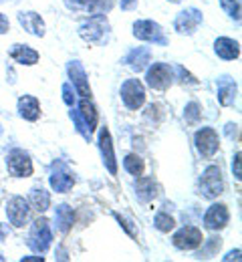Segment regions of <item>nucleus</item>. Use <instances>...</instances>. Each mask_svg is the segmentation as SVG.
<instances>
[{
	"instance_id": "f257e3e1",
	"label": "nucleus",
	"mask_w": 242,
	"mask_h": 262,
	"mask_svg": "<svg viewBox=\"0 0 242 262\" xmlns=\"http://www.w3.org/2000/svg\"><path fill=\"white\" fill-rule=\"evenodd\" d=\"M71 119L75 123V129L79 135H83V139H91L93 131L97 129V121H99V113L95 109V105L91 103V99H81L79 107L73 109L71 107Z\"/></svg>"
},
{
	"instance_id": "f03ea898",
	"label": "nucleus",
	"mask_w": 242,
	"mask_h": 262,
	"mask_svg": "<svg viewBox=\"0 0 242 262\" xmlns=\"http://www.w3.org/2000/svg\"><path fill=\"white\" fill-rule=\"evenodd\" d=\"M175 79V71L168 63H151L145 71V85L156 91H166Z\"/></svg>"
},
{
	"instance_id": "7ed1b4c3",
	"label": "nucleus",
	"mask_w": 242,
	"mask_h": 262,
	"mask_svg": "<svg viewBox=\"0 0 242 262\" xmlns=\"http://www.w3.org/2000/svg\"><path fill=\"white\" fill-rule=\"evenodd\" d=\"M198 188H200V194L206 198V200H216V198L224 192L222 169L218 165H208L206 169L202 171V176H200Z\"/></svg>"
},
{
	"instance_id": "20e7f679",
	"label": "nucleus",
	"mask_w": 242,
	"mask_h": 262,
	"mask_svg": "<svg viewBox=\"0 0 242 262\" xmlns=\"http://www.w3.org/2000/svg\"><path fill=\"white\" fill-rule=\"evenodd\" d=\"M53 244V228L51 222L47 218H36L31 226V234H29V246L38 252L45 254Z\"/></svg>"
},
{
	"instance_id": "39448f33",
	"label": "nucleus",
	"mask_w": 242,
	"mask_h": 262,
	"mask_svg": "<svg viewBox=\"0 0 242 262\" xmlns=\"http://www.w3.org/2000/svg\"><path fill=\"white\" fill-rule=\"evenodd\" d=\"M134 36L149 45H160V47L168 45V36L164 33V29L149 18H141L134 23Z\"/></svg>"
},
{
	"instance_id": "423d86ee",
	"label": "nucleus",
	"mask_w": 242,
	"mask_h": 262,
	"mask_svg": "<svg viewBox=\"0 0 242 262\" xmlns=\"http://www.w3.org/2000/svg\"><path fill=\"white\" fill-rule=\"evenodd\" d=\"M119 97L129 111H138L145 103V85L139 79H127L119 89Z\"/></svg>"
},
{
	"instance_id": "0eeeda50",
	"label": "nucleus",
	"mask_w": 242,
	"mask_h": 262,
	"mask_svg": "<svg viewBox=\"0 0 242 262\" xmlns=\"http://www.w3.org/2000/svg\"><path fill=\"white\" fill-rule=\"evenodd\" d=\"M107 31H109V23H107V16L105 14H91L79 27L81 38H85L87 42H101Z\"/></svg>"
},
{
	"instance_id": "6e6552de",
	"label": "nucleus",
	"mask_w": 242,
	"mask_h": 262,
	"mask_svg": "<svg viewBox=\"0 0 242 262\" xmlns=\"http://www.w3.org/2000/svg\"><path fill=\"white\" fill-rule=\"evenodd\" d=\"M31 204L29 200H25L23 196H12L8 198L6 202V216H8V222L16 228H23L29 218H31Z\"/></svg>"
},
{
	"instance_id": "1a4fd4ad",
	"label": "nucleus",
	"mask_w": 242,
	"mask_h": 262,
	"mask_svg": "<svg viewBox=\"0 0 242 262\" xmlns=\"http://www.w3.org/2000/svg\"><path fill=\"white\" fill-rule=\"evenodd\" d=\"M194 143H196V149L198 154L204 158V160H212L220 147V141H218V131L214 127H200L194 135Z\"/></svg>"
},
{
	"instance_id": "9d476101",
	"label": "nucleus",
	"mask_w": 242,
	"mask_h": 262,
	"mask_svg": "<svg viewBox=\"0 0 242 262\" xmlns=\"http://www.w3.org/2000/svg\"><path fill=\"white\" fill-rule=\"evenodd\" d=\"M6 169H8V173L10 176H14V178H29V176H33V160H31V156L25 151V149H12L10 154H8V158H6Z\"/></svg>"
},
{
	"instance_id": "9b49d317",
	"label": "nucleus",
	"mask_w": 242,
	"mask_h": 262,
	"mask_svg": "<svg viewBox=\"0 0 242 262\" xmlns=\"http://www.w3.org/2000/svg\"><path fill=\"white\" fill-rule=\"evenodd\" d=\"M202 240H204L202 230L198 226H192V224L182 226L172 236V244L178 250H196L202 244Z\"/></svg>"
},
{
	"instance_id": "f8f14e48",
	"label": "nucleus",
	"mask_w": 242,
	"mask_h": 262,
	"mask_svg": "<svg viewBox=\"0 0 242 262\" xmlns=\"http://www.w3.org/2000/svg\"><path fill=\"white\" fill-rule=\"evenodd\" d=\"M202 20H204V14L198 8H186V10H182L175 16L173 29H175V33L190 36V34H194L198 31V27L202 25Z\"/></svg>"
},
{
	"instance_id": "ddd939ff",
	"label": "nucleus",
	"mask_w": 242,
	"mask_h": 262,
	"mask_svg": "<svg viewBox=\"0 0 242 262\" xmlns=\"http://www.w3.org/2000/svg\"><path fill=\"white\" fill-rule=\"evenodd\" d=\"M49 182H51V188H53L57 194H65V192H69L71 188L75 186V176H73V171L69 169L67 164L55 162Z\"/></svg>"
},
{
	"instance_id": "4468645a",
	"label": "nucleus",
	"mask_w": 242,
	"mask_h": 262,
	"mask_svg": "<svg viewBox=\"0 0 242 262\" xmlns=\"http://www.w3.org/2000/svg\"><path fill=\"white\" fill-rule=\"evenodd\" d=\"M230 222V212H228V206L226 204H212L206 210L204 218H202V224L206 230L212 232H218V230L226 228Z\"/></svg>"
},
{
	"instance_id": "2eb2a0df",
	"label": "nucleus",
	"mask_w": 242,
	"mask_h": 262,
	"mask_svg": "<svg viewBox=\"0 0 242 262\" xmlns=\"http://www.w3.org/2000/svg\"><path fill=\"white\" fill-rule=\"evenodd\" d=\"M97 143H99V151H101V158H103V164L107 167V171L111 176H117V160H115V147H113V139H111V133L107 127L99 129L97 135Z\"/></svg>"
},
{
	"instance_id": "dca6fc26",
	"label": "nucleus",
	"mask_w": 242,
	"mask_h": 262,
	"mask_svg": "<svg viewBox=\"0 0 242 262\" xmlns=\"http://www.w3.org/2000/svg\"><path fill=\"white\" fill-rule=\"evenodd\" d=\"M67 73H69V83L75 87L77 95L81 99L91 97L89 79H87V73H85V69L81 67V63H79V61H71L69 67H67Z\"/></svg>"
},
{
	"instance_id": "f3484780",
	"label": "nucleus",
	"mask_w": 242,
	"mask_h": 262,
	"mask_svg": "<svg viewBox=\"0 0 242 262\" xmlns=\"http://www.w3.org/2000/svg\"><path fill=\"white\" fill-rule=\"evenodd\" d=\"M214 53L224 61H236L240 57V45L234 38L220 36L214 40Z\"/></svg>"
},
{
	"instance_id": "a211bd4d",
	"label": "nucleus",
	"mask_w": 242,
	"mask_h": 262,
	"mask_svg": "<svg viewBox=\"0 0 242 262\" xmlns=\"http://www.w3.org/2000/svg\"><path fill=\"white\" fill-rule=\"evenodd\" d=\"M134 188H136V196L141 204H149L158 196V184L151 176H138Z\"/></svg>"
},
{
	"instance_id": "6ab92c4d",
	"label": "nucleus",
	"mask_w": 242,
	"mask_h": 262,
	"mask_svg": "<svg viewBox=\"0 0 242 262\" xmlns=\"http://www.w3.org/2000/svg\"><path fill=\"white\" fill-rule=\"evenodd\" d=\"M216 89H218V101H220V105H224V107L234 105L236 95H238V87H236V83H234L232 77H228V75L220 77L218 83H216Z\"/></svg>"
},
{
	"instance_id": "aec40b11",
	"label": "nucleus",
	"mask_w": 242,
	"mask_h": 262,
	"mask_svg": "<svg viewBox=\"0 0 242 262\" xmlns=\"http://www.w3.org/2000/svg\"><path fill=\"white\" fill-rule=\"evenodd\" d=\"M8 57L18 65L33 67L38 63V53L29 45H12V49L8 51Z\"/></svg>"
},
{
	"instance_id": "412c9836",
	"label": "nucleus",
	"mask_w": 242,
	"mask_h": 262,
	"mask_svg": "<svg viewBox=\"0 0 242 262\" xmlns=\"http://www.w3.org/2000/svg\"><path fill=\"white\" fill-rule=\"evenodd\" d=\"M18 23H20V27L27 31V33H31L33 36H45V20L40 18V14H36V12H20L18 14Z\"/></svg>"
},
{
	"instance_id": "4be33fe9",
	"label": "nucleus",
	"mask_w": 242,
	"mask_h": 262,
	"mask_svg": "<svg viewBox=\"0 0 242 262\" xmlns=\"http://www.w3.org/2000/svg\"><path fill=\"white\" fill-rule=\"evenodd\" d=\"M18 115L27 121H36L40 117V103L33 95H23L18 99Z\"/></svg>"
},
{
	"instance_id": "5701e85b",
	"label": "nucleus",
	"mask_w": 242,
	"mask_h": 262,
	"mask_svg": "<svg viewBox=\"0 0 242 262\" xmlns=\"http://www.w3.org/2000/svg\"><path fill=\"white\" fill-rule=\"evenodd\" d=\"M75 224V212L67 204H61L55 208V226L61 234H69Z\"/></svg>"
},
{
	"instance_id": "b1692460",
	"label": "nucleus",
	"mask_w": 242,
	"mask_h": 262,
	"mask_svg": "<svg viewBox=\"0 0 242 262\" xmlns=\"http://www.w3.org/2000/svg\"><path fill=\"white\" fill-rule=\"evenodd\" d=\"M123 63L139 73V71H143L147 67V63H151V53H149L147 47H138V49H134V51L127 53V57L123 59Z\"/></svg>"
},
{
	"instance_id": "393cba45",
	"label": "nucleus",
	"mask_w": 242,
	"mask_h": 262,
	"mask_svg": "<svg viewBox=\"0 0 242 262\" xmlns=\"http://www.w3.org/2000/svg\"><path fill=\"white\" fill-rule=\"evenodd\" d=\"M29 204H31V208L36 210V212H47L51 208V194L45 188L36 186V188L31 190V194H29Z\"/></svg>"
},
{
	"instance_id": "a878e982",
	"label": "nucleus",
	"mask_w": 242,
	"mask_h": 262,
	"mask_svg": "<svg viewBox=\"0 0 242 262\" xmlns=\"http://www.w3.org/2000/svg\"><path fill=\"white\" fill-rule=\"evenodd\" d=\"M200 250L196 252V258L200 260V258H212V256H216L218 254V250L222 248V238L220 236H210L206 240H202V244L198 246Z\"/></svg>"
},
{
	"instance_id": "bb28decb",
	"label": "nucleus",
	"mask_w": 242,
	"mask_h": 262,
	"mask_svg": "<svg viewBox=\"0 0 242 262\" xmlns=\"http://www.w3.org/2000/svg\"><path fill=\"white\" fill-rule=\"evenodd\" d=\"M123 169L127 173H131V176L138 178V176L143 173V169H145V162L141 160V156H138V154H127L123 158Z\"/></svg>"
},
{
	"instance_id": "cd10ccee",
	"label": "nucleus",
	"mask_w": 242,
	"mask_h": 262,
	"mask_svg": "<svg viewBox=\"0 0 242 262\" xmlns=\"http://www.w3.org/2000/svg\"><path fill=\"white\" fill-rule=\"evenodd\" d=\"M153 226H156V230H160V232L168 234L170 230L175 228V220H173L168 212H164V210H162V212H158V214H156V218H153Z\"/></svg>"
},
{
	"instance_id": "c85d7f7f",
	"label": "nucleus",
	"mask_w": 242,
	"mask_h": 262,
	"mask_svg": "<svg viewBox=\"0 0 242 262\" xmlns=\"http://www.w3.org/2000/svg\"><path fill=\"white\" fill-rule=\"evenodd\" d=\"M222 10L236 23H240V0H220Z\"/></svg>"
},
{
	"instance_id": "c756f323",
	"label": "nucleus",
	"mask_w": 242,
	"mask_h": 262,
	"mask_svg": "<svg viewBox=\"0 0 242 262\" xmlns=\"http://www.w3.org/2000/svg\"><path fill=\"white\" fill-rule=\"evenodd\" d=\"M111 6H113V0H91L85 6V10L89 14H105V12L111 10Z\"/></svg>"
},
{
	"instance_id": "7c9ffc66",
	"label": "nucleus",
	"mask_w": 242,
	"mask_h": 262,
	"mask_svg": "<svg viewBox=\"0 0 242 262\" xmlns=\"http://www.w3.org/2000/svg\"><path fill=\"white\" fill-rule=\"evenodd\" d=\"M200 115H202V107H200V103L198 101H192V103H188L186 105V109H184V117H186V121L188 123H198V119H200Z\"/></svg>"
},
{
	"instance_id": "2f4dec72",
	"label": "nucleus",
	"mask_w": 242,
	"mask_h": 262,
	"mask_svg": "<svg viewBox=\"0 0 242 262\" xmlns=\"http://www.w3.org/2000/svg\"><path fill=\"white\" fill-rule=\"evenodd\" d=\"M61 91H63V101H65V105H67V107H75V103H77V91H75V87L67 81V83H63Z\"/></svg>"
},
{
	"instance_id": "473e14b6",
	"label": "nucleus",
	"mask_w": 242,
	"mask_h": 262,
	"mask_svg": "<svg viewBox=\"0 0 242 262\" xmlns=\"http://www.w3.org/2000/svg\"><path fill=\"white\" fill-rule=\"evenodd\" d=\"M232 173H234V178L238 182L240 180V151H236L234 158H232Z\"/></svg>"
},
{
	"instance_id": "72a5a7b5",
	"label": "nucleus",
	"mask_w": 242,
	"mask_h": 262,
	"mask_svg": "<svg viewBox=\"0 0 242 262\" xmlns=\"http://www.w3.org/2000/svg\"><path fill=\"white\" fill-rule=\"evenodd\" d=\"M89 2H91V0H65L67 8H71V10H81V8H85Z\"/></svg>"
},
{
	"instance_id": "f704fd0d",
	"label": "nucleus",
	"mask_w": 242,
	"mask_h": 262,
	"mask_svg": "<svg viewBox=\"0 0 242 262\" xmlns=\"http://www.w3.org/2000/svg\"><path fill=\"white\" fill-rule=\"evenodd\" d=\"M224 131H226V137H228V139H238L240 129H238V125H236V123H228Z\"/></svg>"
},
{
	"instance_id": "c9c22d12",
	"label": "nucleus",
	"mask_w": 242,
	"mask_h": 262,
	"mask_svg": "<svg viewBox=\"0 0 242 262\" xmlns=\"http://www.w3.org/2000/svg\"><path fill=\"white\" fill-rule=\"evenodd\" d=\"M115 218H117V222H119L123 228L127 230V234H129V236H136V228H131V226H129V224H131L129 220H125V218H123V216H119V214H115Z\"/></svg>"
},
{
	"instance_id": "e433bc0d",
	"label": "nucleus",
	"mask_w": 242,
	"mask_h": 262,
	"mask_svg": "<svg viewBox=\"0 0 242 262\" xmlns=\"http://www.w3.org/2000/svg\"><path fill=\"white\" fill-rule=\"evenodd\" d=\"M138 2L139 0H121L119 6H121V10H136L138 8Z\"/></svg>"
},
{
	"instance_id": "4c0bfd02",
	"label": "nucleus",
	"mask_w": 242,
	"mask_h": 262,
	"mask_svg": "<svg viewBox=\"0 0 242 262\" xmlns=\"http://www.w3.org/2000/svg\"><path fill=\"white\" fill-rule=\"evenodd\" d=\"M8 29H10V23H8V18L0 12V34H6L8 33Z\"/></svg>"
},
{
	"instance_id": "58836bf2",
	"label": "nucleus",
	"mask_w": 242,
	"mask_h": 262,
	"mask_svg": "<svg viewBox=\"0 0 242 262\" xmlns=\"http://www.w3.org/2000/svg\"><path fill=\"white\" fill-rule=\"evenodd\" d=\"M240 248H236V250H232V252H228V256H224L222 260L228 262V260H240Z\"/></svg>"
},
{
	"instance_id": "ea45409f",
	"label": "nucleus",
	"mask_w": 242,
	"mask_h": 262,
	"mask_svg": "<svg viewBox=\"0 0 242 262\" xmlns=\"http://www.w3.org/2000/svg\"><path fill=\"white\" fill-rule=\"evenodd\" d=\"M20 260L23 262H42L45 260V256H42V254H40V256H23Z\"/></svg>"
},
{
	"instance_id": "a19ab883",
	"label": "nucleus",
	"mask_w": 242,
	"mask_h": 262,
	"mask_svg": "<svg viewBox=\"0 0 242 262\" xmlns=\"http://www.w3.org/2000/svg\"><path fill=\"white\" fill-rule=\"evenodd\" d=\"M6 236H8V226H6V224H2V222H0V242H2V240H4V238H6Z\"/></svg>"
},
{
	"instance_id": "79ce46f5",
	"label": "nucleus",
	"mask_w": 242,
	"mask_h": 262,
	"mask_svg": "<svg viewBox=\"0 0 242 262\" xmlns=\"http://www.w3.org/2000/svg\"><path fill=\"white\" fill-rule=\"evenodd\" d=\"M168 2H173V4H180V2H184V0H168Z\"/></svg>"
},
{
	"instance_id": "37998d69",
	"label": "nucleus",
	"mask_w": 242,
	"mask_h": 262,
	"mask_svg": "<svg viewBox=\"0 0 242 262\" xmlns=\"http://www.w3.org/2000/svg\"><path fill=\"white\" fill-rule=\"evenodd\" d=\"M2 131H4V129H2V125H0V135H2Z\"/></svg>"
}]
</instances>
